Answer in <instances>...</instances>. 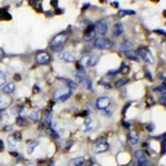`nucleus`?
Masks as SVG:
<instances>
[{
	"label": "nucleus",
	"instance_id": "24",
	"mask_svg": "<svg viewBox=\"0 0 166 166\" xmlns=\"http://www.w3.org/2000/svg\"><path fill=\"white\" fill-rule=\"evenodd\" d=\"M0 19H6V20H10L11 19V16L7 12V8L0 9Z\"/></svg>",
	"mask_w": 166,
	"mask_h": 166
},
{
	"label": "nucleus",
	"instance_id": "34",
	"mask_svg": "<svg viewBox=\"0 0 166 166\" xmlns=\"http://www.w3.org/2000/svg\"><path fill=\"white\" fill-rule=\"evenodd\" d=\"M165 147H166L165 138H163V141H162V154H165Z\"/></svg>",
	"mask_w": 166,
	"mask_h": 166
},
{
	"label": "nucleus",
	"instance_id": "45",
	"mask_svg": "<svg viewBox=\"0 0 166 166\" xmlns=\"http://www.w3.org/2000/svg\"><path fill=\"white\" fill-rule=\"evenodd\" d=\"M2 130H3V131H11V130H12V126H11V125H8V126L3 127Z\"/></svg>",
	"mask_w": 166,
	"mask_h": 166
},
{
	"label": "nucleus",
	"instance_id": "6",
	"mask_svg": "<svg viewBox=\"0 0 166 166\" xmlns=\"http://www.w3.org/2000/svg\"><path fill=\"white\" fill-rule=\"evenodd\" d=\"M50 60H51V55L45 51H40L36 54V61L38 64H41V66L48 64Z\"/></svg>",
	"mask_w": 166,
	"mask_h": 166
},
{
	"label": "nucleus",
	"instance_id": "43",
	"mask_svg": "<svg viewBox=\"0 0 166 166\" xmlns=\"http://www.w3.org/2000/svg\"><path fill=\"white\" fill-rule=\"evenodd\" d=\"M116 73H119L117 70H112V71L107 72V75H114V74H116Z\"/></svg>",
	"mask_w": 166,
	"mask_h": 166
},
{
	"label": "nucleus",
	"instance_id": "25",
	"mask_svg": "<svg viewBox=\"0 0 166 166\" xmlns=\"http://www.w3.org/2000/svg\"><path fill=\"white\" fill-rule=\"evenodd\" d=\"M92 123H93V121H92L91 117H86V119H85L84 125H85V131H86V132L92 130Z\"/></svg>",
	"mask_w": 166,
	"mask_h": 166
},
{
	"label": "nucleus",
	"instance_id": "38",
	"mask_svg": "<svg viewBox=\"0 0 166 166\" xmlns=\"http://www.w3.org/2000/svg\"><path fill=\"white\" fill-rule=\"evenodd\" d=\"M166 98H165V95H163V96H160V103L163 104V106H165L166 105Z\"/></svg>",
	"mask_w": 166,
	"mask_h": 166
},
{
	"label": "nucleus",
	"instance_id": "19",
	"mask_svg": "<svg viewBox=\"0 0 166 166\" xmlns=\"http://www.w3.org/2000/svg\"><path fill=\"white\" fill-rule=\"evenodd\" d=\"M9 104H10V100L0 93V110H5Z\"/></svg>",
	"mask_w": 166,
	"mask_h": 166
},
{
	"label": "nucleus",
	"instance_id": "26",
	"mask_svg": "<svg viewBox=\"0 0 166 166\" xmlns=\"http://www.w3.org/2000/svg\"><path fill=\"white\" fill-rule=\"evenodd\" d=\"M8 143H9V146L13 149V147H16V146H17L18 141H17L16 137H15L13 135H9V136H8Z\"/></svg>",
	"mask_w": 166,
	"mask_h": 166
},
{
	"label": "nucleus",
	"instance_id": "48",
	"mask_svg": "<svg viewBox=\"0 0 166 166\" xmlns=\"http://www.w3.org/2000/svg\"><path fill=\"white\" fill-rule=\"evenodd\" d=\"M156 32H160V33H163V34H165V31H164V30H156Z\"/></svg>",
	"mask_w": 166,
	"mask_h": 166
},
{
	"label": "nucleus",
	"instance_id": "42",
	"mask_svg": "<svg viewBox=\"0 0 166 166\" xmlns=\"http://www.w3.org/2000/svg\"><path fill=\"white\" fill-rule=\"evenodd\" d=\"M137 166H151V163L147 160V162H144V163H139Z\"/></svg>",
	"mask_w": 166,
	"mask_h": 166
},
{
	"label": "nucleus",
	"instance_id": "30",
	"mask_svg": "<svg viewBox=\"0 0 166 166\" xmlns=\"http://www.w3.org/2000/svg\"><path fill=\"white\" fill-rule=\"evenodd\" d=\"M134 13H135L134 10H124V9L119 10V16L120 17H124L126 16V15H134Z\"/></svg>",
	"mask_w": 166,
	"mask_h": 166
},
{
	"label": "nucleus",
	"instance_id": "5",
	"mask_svg": "<svg viewBox=\"0 0 166 166\" xmlns=\"http://www.w3.org/2000/svg\"><path fill=\"white\" fill-rule=\"evenodd\" d=\"M109 149V143L106 141V138L102 137L96 141V143L94 144V152L95 153H104Z\"/></svg>",
	"mask_w": 166,
	"mask_h": 166
},
{
	"label": "nucleus",
	"instance_id": "14",
	"mask_svg": "<svg viewBox=\"0 0 166 166\" xmlns=\"http://www.w3.org/2000/svg\"><path fill=\"white\" fill-rule=\"evenodd\" d=\"M139 141V137H138V134L135 131H131L128 133V142L131 145H136Z\"/></svg>",
	"mask_w": 166,
	"mask_h": 166
},
{
	"label": "nucleus",
	"instance_id": "4",
	"mask_svg": "<svg viewBox=\"0 0 166 166\" xmlns=\"http://www.w3.org/2000/svg\"><path fill=\"white\" fill-rule=\"evenodd\" d=\"M93 45L94 48H96V49L105 50L112 47V42H111V40H109V39L103 38V37H99V38H96L94 40Z\"/></svg>",
	"mask_w": 166,
	"mask_h": 166
},
{
	"label": "nucleus",
	"instance_id": "44",
	"mask_svg": "<svg viewBox=\"0 0 166 166\" xmlns=\"http://www.w3.org/2000/svg\"><path fill=\"white\" fill-rule=\"evenodd\" d=\"M145 74H146V77H149V80L152 81V77H151V74H149V70H146V69H145Z\"/></svg>",
	"mask_w": 166,
	"mask_h": 166
},
{
	"label": "nucleus",
	"instance_id": "20",
	"mask_svg": "<svg viewBox=\"0 0 166 166\" xmlns=\"http://www.w3.org/2000/svg\"><path fill=\"white\" fill-rule=\"evenodd\" d=\"M40 145V142L39 141H32L30 143L28 144V147H27V153L28 154H32L33 151L36 149V147H38Z\"/></svg>",
	"mask_w": 166,
	"mask_h": 166
},
{
	"label": "nucleus",
	"instance_id": "15",
	"mask_svg": "<svg viewBox=\"0 0 166 166\" xmlns=\"http://www.w3.org/2000/svg\"><path fill=\"white\" fill-rule=\"evenodd\" d=\"M15 89H16V86H15V83L12 82H8L6 83L5 85L2 86V92L5 94H11L15 92Z\"/></svg>",
	"mask_w": 166,
	"mask_h": 166
},
{
	"label": "nucleus",
	"instance_id": "29",
	"mask_svg": "<svg viewBox=\"0 0 166 166\" xmlns=\"http://www.w3.org/2000/svg\"><path fill=\"white\" fill-rule=\"evenodd\" d=\"M125 55H126V58H128V59H131V60L133 61H139V59H138V56L135 53H133V52H131V51H128V52H125Z\"/></svg>",
	"mask_w": 166,
	"mask_h": 166
},
{
	"label": "nucleus",
	"instance_id": "23",
	"mask_svg": "<svg viewBox=\"0 0 166 166\" xmlns=\"http://www.w3.org/2000/svg\"><path fill=\"white\" fill-rule=\"evenodd\" d=\"M128 81H130V79H128V77H122V79H120V80H117V81L115 82L116 88H122L123 85H125L126 83H128Z\"/></svg>",
	"mask_w": 166,
	"mask_h": 166
},
{
	"label": "nucleus",
	"instance_id": "50",
	"mask_svg": "<svg viewBox=\"0 0 166 166\" xmlns=\"http://www.w3.org/2000/svg\"><path fill=\"white\" fill-rule=\"evenodd\" d=\"M127 166H134V163H133V162H131V163H130Z\"/></svg>",
	"mask_w": 166,
	"mask_h": 166
},
{
	"label": "nucleus",
	"instance_id": "41",
	"mask_svg": "<svg viewBox=\"0 0 166 166\" xmlns=\"http://www.w3.org/2000/svg\"><path fill=\"white\" fill-rule=\"evenodd\" d=\"M3 58H5V51L0 48V61L2 60Z\"/></svg>",
	"mask_w": 166,
	"mask_h": 166
},
{
	"label": "nucleus",
	"instance_id": "35",
	"mask_svg": "<svg viewBox=\"0 0 166 166\" xmlns=\"http://www.w3.org/2000/svg\"><path fill=\"white\" fill-rule=\"evenodd\" d=\"M12 135H13V136L16 137V139H17V141H18V142H19V141L21 139V133L16 132V133H15V134H12Z\"/></svg>",
	"mask_w": 166,
	"mask_h": 166
},
{
	"label": "nucleus",
	"instance_id": "36",
	"mask_svg": "<svg viewBox=\"0 0 166 166\" xmlns=\"http://www.w3.org/2000/svg\"><path fill=\"white\" fill-rule=\"evenodd\" d=\"M73 143H74V142H72V141H69V142H68V144H66V146H64V149H66V151H69V149H70V147H71L72 145H73Z\"/></svg>",
	"mask_w": 166,
	"mask_h": 166
},
{
	"label": "nucleus",
	"instance_id": "31",
	"mask_svg": "<svg viewBox=\"0 0 166 166\" xmlns=\"http://www.w3.org/2000/svg\"><path fill=\"white\" fill-rule=\"evenodd\" d=\"M117 71L123 73V74H126L127 72H128V66H126V63H125V62H122L121 68H120Z\"/></svg>",
	"mask_w": 166,
	"mask_h": 166
},
{
	"label": "nucleus",
	"instance_id": "28",
	"mask_svg": "<svg viewBox=\"0 0 166 166\" xmlns=\"http://www.w3.org/2000/svg\"><path fill=\"white\" fill-rule=\"evenodd\" d=\"M71 91H66V93H62L60 95V96H59V98H58V99H59V101H61V102H64V101H66V100L69 99V98H70V96H71Z\"/></svg>",
	"mask_w": 166,
	"mask_h": 166
},
{
	"label": "nucleus",
	"instance_id": "13",
	"mask_svg": "<svg viewBox=\"0 0 166 166\" xmlns=\"http://www.w3.org/2000/svg\"><path fill=\"white\" fill-rule=\"evenodd\" d=\"M134 156H135L136 160L138 162V164H139V163H144V162H147L146 155H145V153H144L142 149H137V151H135Z\"/></svg>",
	"mask_w": 166,
	"mask_h": 166
},
{
	"label": "nucleus",
	"instance_id": "27",
	"mask_svg": "<svg viewBox=\"0 0 166 166\" xmlns=\"http://www.w3.org/2000/svg\"><path fill=\"white\" fill-rule=\"evenodd\" d=\"M17 124H18L19 126H26V125H27V120L22 115H19L17 117Z\"/></svg>",
	"mask_w": 166,
	"mask_h": 166
},
{
	"label": "nucleus",
	"instance_id": "10",
	"mask_svg": "<svg viewBox=\"0 0 166 166\" xmlns=\"http://www.w3.org/2000/svg\"><path fill=\"white\" fill-rule=\"evenodd\" d=\"M59 59H61L62 61H66V62H74L75 61V58L74 55L72 54L70 51H61L59 52Z\"/></svg>",
	"mask_w": 166,
	"mask_h": 166
},
{
	"label": "nucleus",
	"instance_id": "17",
	"mask_svg": "<svg viewBox=\"0 0 166 166\" xmlns=\"http://www.w3.org/2000/svg\"><path fill=\"white\" fill-rule=\"evenodd\" d=\"M81 83H82L83 86L86 89V90H89V91H92V90H93V86H92V79L89 77V75H86V77H84L82 81H81Z\"/></svg>",
	"mask_w": 166,
	"mask_h": 166
},
{
	"label": "nucleus",
	"instance_id": "47",
	"mask_svg": "<svg viewBox=\"0 0 166 166\" xmlns=\"http://www.w3.org/2000/svg\"><path fill=\"white\" fill-rule=\"evenodd\" d=\"M2 149H3V142L0 139V152H2Z\"/></svg>",
	"mask_w": 166,
	"mask_h": 166
},
{
	"label": "nucleus",
	"instance_id": "2",
	"mask_svg": "<svg viewBox=\"0 0 166 166\" xmlns=\"http://www.w3.org/2000/svg\"><path fill=\"white\" fill-rule=\"evenodd\" d=\"M135 54L137 55V56H139V58H142L144 61H146V62H149V63H153V62H154L153 54H152V52L149 51V48L141 47V48H138V49L135 51Z\"/></svg>",
	"mask_w": 166,
	"mask_h": 166
},
{
	"label": "nucleus",
	"instance_id": "33",
	"mask_svg": "<svg viewBox=\"0 0 166 166\" xmlns=\"http://www.w3.org/2000/svg\"><path fill=\"white\" fill-rule=\"evenodd\" d=\"M6 73L0 70V86H3L6 84Z\"/></svg>",
	"mask_w": 166,
	"mask_h": 166
},
{
	"label": "nucleus",
	"instance_id": "49",
	"mask_svg": "<svg viewBox=\"0 0 166 166\" xmlns=\"http://www.w3.org/2000/svg\"><path fill=\"white\" fill-rule=\"evenodd\" d=\"M27 166H37V165H36V164H32V163H29Z\"/></svg>",
	"mask_w": 166,
	"mask_h": 166
},
{
	"label": "nucleus",
	"instance_id": "8",
	"mask_svg": "<svg viewBox=\"0 0 166 166\" xmlns=\"http://www.w3.org/2000/svg\"><path fill=\"white\" fill-rule=\"evenodd\" d=\"M111 103V100L109 96H100L96 100V107L99 109V110H106L107 109V106L110 105Z\"/></svg>",
	"mask_w": 166,
	"mask_h": 166
},
{
	"label": "nucleus",
	"instance_id": "12",
	"mask_svg": "<svg viewBox=\"0 0 166 166\" xmlns=\"http://www.w3.org/2000/svg\"><path fill=\"white\" fill-rule=\"evenodd\" d=\"M124 31V28H123V24H122L121 22H117L115 23L113 28H112V34H113V37H119V36H121L122 33Z\"/></svg>",
	"mask_w": 166,
	"mask_h": 166
},
{
	"label": "nucleus",
	"instance_id": "46",
	"mask_svg": "<svg viewBox=\"0 0 166 166\" xmlns=\"http://www.w3.org/2000/svg\"><path fill=\"white\" fill-rule=\"evenodd\" d=\"M122 124H123L124 127H130V123L128 122H122Z\"/></svg>",
	"mask_w": 166,
	"mask_h": 166
},
{
	"label": "nucleus",
	"instance_id": "32",
	"mask_svg": "<svg viewBox=\"0 0 166 166\" xmlns=\"http://www.w3.org/2000/svg\"><path fill=\"white\" fill-rule=\"evenodd\" d=\"M165 81L160 84V86H157V88L154 89V91H158V92H160V93L163 94V95H165Z\"/></svg>",
	"mask_w": 166,
	"mask_h": 166
},
{
	"label": "nucleus",
	"instance_id": "51",
	"mask_svg": "<svg viewBox=\"0 0 166 166\" xmlns=\"http://www.w3.org/2000/svg\"><path fill=\"white\" fill-rule=\"evenodd\" d=\"M58 166H64V165H63V164H61V165H58Z\"/></svg>",
	"mask_w": 166,
	"mask_h": 166
},
{
	"label": "nucleus",
	"instance_id": "3",
	"mask_svg": "<svg viewBox=\"0 0 166 166\" xmlns=\"http://www.w3.org/2000/svg\"><path fill=\"white\" fill-rule=\"evenodd\" d=\"M99 60V56L98 55H84L81 58V60L79 62V66L81 68H86V66H94L96 64V62Z\"/></svg>",
	"mask_w": 166,
	"mask_h": 166
},
{
	"label": "nucleus",
	"instance_id": "39",
	"mask_svg": "<svg viewBox=\"0 0 166 166\" xmlns=\"http://www.w3.org/2000/svg\"><path fill=\"white\" fill-rule=\"evenodd\" d=\"M99 84H103V85H105L106 88H111V84L110 83H105L103 80H101V81H99Z\"/></svg>",
	"mask_w": 166,
	"mask_h": 166
},
{
	"label": "nucleus",
	"instance_id": "11",
	"mask_svg": "<svg viewBox=\"0 0 166 166\" xmlns=\"http://www.w3.org/2000/svg\"><path fill=\"white\" fill-rule=\"evenodd\" d=\"M58 80H60L61 82H63L66 84L68 89H69V91H72V90H75L77 88V84L74 81H72L70 79H66V77H58Z\"/></svg>",
	"mask_w": 166,
	"mask_h": 166
},
{
	"label": "nucleus",
	"instance_id": "9",
	"mask_svg": "<svg viewBox=\"0 0 166 166\" xmlns=\"http://www.w3.org/2000/svg\"><path fill=\"white\" fill-rule=\"evenodd\" d=\"M95 37V28L93 24H90L83 32V40L84 41H91Z\"/></svg>",
	"mask_w": 166,
	"mask_h": 166
},
{
	"label": "nucleus",
	"instance_id": "16",
	"mask_svg": "<svg viewBox=\"0 0 166 166\" xmlns=\"http://www.w3.org/2000/svg\"><path fill=\"white\" fill-rule=\"evenodd\" d=\"M44 121L47 123V126L51 127V125H52V112L50 109H47L44 111Z\"/></svg>",
	"mask_w": 166,
	"mask_h": 166
},
{
	"label": "nucleus",
	"instance_id": "7",
	"mask_svg": "<svg viewBox=\"0 0 166 166\" xmlns=\"http://www.w3.org/2000/svg\"><path fill=\"white\" fill-rule=\"evenodd\" d=\"M94 28H95V30H98V32H99L100 34H102V36L106 34V32H107V29H109V27H107V23H106V21H105V20H103V19H99L98 21L95 22Z\"/></svg>",
	"mask_w": 166,
	"mask_h": 166
},
{
	"label": "nucleus",
	"instance_id": "21",
	"mask_svg": "<svg viewBox=\"0 0 166 166\" xmlns=\"http://www.w3.org/2000/svg\"><path fill=\"white\" fill-rule=\"evenodd\" d=\"M84 163V158L83 157H75V158H72L69 162V165L68 166H81Z\"/></svg>",
	"mask_w": 166,
	"mask_h": 166
},
{
	"label": "nucleus",
	"instance_id": "22",
	"mask_svg": "<svg viewBox=\"0 0 166 166\" xmlns=\"http://www.w3.org/2000/svg\"><path fill=\"white\" fill-rule=\"evenodd\" d=\"M39 112H40V110L39 109H34V110L30 113V119L32 120L33 122H38L39 121Z\"/></svg>",
	"mask_w": 166,
	"mask_h": 166
},
{
	"label": "nucleus",
	"instance_id": "1",
	"mask_svg": "<svg viewBox=\"0 0 166 166\" xmlns=\"http://www.w3.org/2000/svg\"><path fill=\"white\" fill-rule=\"evenodd\" d=\"M69 39V36L66 32H60L55 36L54 38L51 40L50 42V47L53 51H62V48H63V44L66 43Z\"/></svg>",
	"mask_w": 166,
	"mask_h": 166
},
{
	"label": "nucleus",
	"instance_id": "40",
	"mask_svg": "<svg viewBox=\"0 0 166 166\" xmlns=\"http://www.w3.org/2000/svg\"><path fill=\"white\" fill-rule=\"evenodd\" d=\"M130 105H131V103H127V104L124 106V109H123V111H122V114H123V115L125 114V112L127 111V109H128V106H130Z\"/></svg>",
	"mask_w": 166,
	"mask_h": 166
},
{
	"label": "nucleus",
	"instance_id": "18",
	"mask_svg": "<svg viewBox=\"0 0 166 166\" xmlns=\"http://www.w3.org/2000/svg\"><path fill=\"white\" fill-rule=\"evenodd\" d=\"M131 48H132V42H131L128 39H124V40L122 41L120 49H121L122 51H124V52H128V51L131 50Z\"/></svg>",
	"mask_w": 166,
	"mask_h": 166
},
{
	"label": "nucleus",
	"instance_id": "37",
	"mask_svg": "<svg viewBox=\"0 0 166 166\" xmlns=\"http://www.w3.org/2000/svg\"><path fill=\"white\" fill-rule=\"evenodd\" d=\"M146 128L149 130V132H152L154 130V124H146Z\"/></svg>",
	"mask_w": 166,
	"mask_h": 166
}]
</instances>
